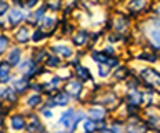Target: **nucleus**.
Returning <instances> with one entry per match:
<instances>
[{"label": "nucleus", "instance_id": "1", "mask_svg": "<svg viewBox=\"0 0 160 133\" xmlns=\"http://www.w3.org/2000/svg\"><path fill=\"white\" fill-rule=\"evenodd\" d=\"M142 77L147 85H152V87H160V73H157L152 68H145L142 70Z\"/></svg>", "mask_w": 160, "mask_h": 133}, {"label": "nucleus", "instance_id": "2", "mask_svg": "<svg viewBox=\"0 0 160 133\" xmlns=\"http://www.w3.org/2000/svg\"><path fill=\"white\" fill-rule=\"evenodd\" d=\"M148 37L155 47H160V22H157V25L148 30Z\"/></svg>", "mask_w": 160, "mask_h": 133}, {"label": "nucleus", "instance_id": "3", "mask_svg": "<svg viewBox=\"0 0 160 133\" xmlns=\"http://www.w3.org/2000/svg\"><path fill=\"white\" fill-rule=\"evenodd\" d=\"M80 88H82V80H72V82H68L67 83V93L68 95H75L77 97L78 93H80Z\"/></svg>", "mask_w": 160, "mask_h": 133}, {"label": "nucleus", "instance_id": "4", "mask_svg": "<svg viewBox=\"0 0 160 133\" xmlns=\"http://www.w3.org/2000/svg\"><path fill=\"white\" fill-rule=\"evenodd\" d=\"M10 63H0V83H5L8 82L10 78V68H8Z\"/></svg>", "mask_w": 160, "mask_h": 133}, {"label": "nucleus", "instance_id": "5", "mask_svg": "<svg viewBox=\"0 0 160 133\" xmlns=\"http://www.w3.org/2000/svg\"><path fill=\"white\" fill-rule=\"evenodd\" d=\"M8 18H10V22H12L13 25H17L18 22H22V20H23V15H22V12H20L18 8H13V10H10Z\"/></svg>", "mask_w": 160, "mask_h": 133}, {"label": "nucleus", "instance_id": "6", "mask_svg": "<svg viewBox=\"0 0 160 133\" xmlns=\"http://www.w3.org/2000/svg\"><path fill=\"white\" fill-rule=\"evenodd\" d=\"M68 100H70L68 93H57L53 98V105H67Z\"/></svg>", "mask_w": 160, "mask_h": 133}, {"label": "nucleus", "instance_id": "7", "mask_svg": "<svg viewBox=\"0 0 160 133\" xmlns=\"http://www.w3.org/2000/svg\"><path fill=\"white\" fill-rule=\"evenodd\" d=\"M18 60H20V48H12L8 55V63L10 65H17Z\"/></svg>", "mask_w": 160, "mask_h": 133}, {"label": "nucleus", "instance_id": "8", "mask_svg": "<svg viewBox=\"0 0 160 133\" xmlns=\"http://www.w3.org/2000/svg\"><path fill=\"white\" fill-rule=\"evenodd\" d=\"M15 38H17V42H20V43H25L27 42V38H28V32H27V28H20V30L15 33Z\"/></svg>", "mask_w": 160, "mask_h": 133}, {"label": "nucleus", "instance_id": "9", "mask_svg": "<svg viewBox=\"0 0 160 133\" xmlns=\"http://www.w3.org/2000/svg\"><path fill=\"white\" fill-rule=\"evenodd\" d=\"M23 118L20 116V115H15V116H12V128H15V130H22L23 128Z\"/></svg>", "mask_w": 160, "mask_h": 133}, {"label": "nucleus", "instance_id": "10", "mask_svg": "<svg viewBox=\"0 0 160 133\" xmlns=\"http://www.w3.org/2000/svg\"><path fill=\"white\" fill-rule=\"evenodd\" d=\"M53 52H55V53H60V57H70V55H72V50H70L68 47H63V45L55 47Z\"/></svg>", "mask_w": 160, "mask_h": 133}, {"label": "nucleus", "instance_id": "11", "mask_svg": "<svg viewBox=\"0 0 160 133\" xmlns=\"http://www.w3.org/2000/svg\"><path fill=\"white\" fill-rule=\"evenodd\" d=\"M143 7H145V0H132V3H130V8L133 12H140Z\"/></svg>", "mask_w": 160, "mask_h": 133}, {"label": "nucleus", "instance_id": "12", "mask_svg": "<svg viewBox=\"0 0 160 133\" xmlns=\"http://www.w3.org/2000/svg\"><path fill=\"white\" fill-rule=\"evenodd\" d=\"M72 115H73L72 110H68L67 113H63V115H62V123H63L65 126H72V123H70V121H73L72 120Z\"/></svg>", "mask_w": 160, "mask_h": 133}, {"label": "nucleus", "instance_id": "13", "mask_svg": "<svg viewBox=\"0 0 160 133\" xmlns=\"http://www.w3.org/2000/svg\"><path fill=\"white\" fill-rule=\"evenodd\" d=\"M77 73H78L80 80H88V78H90L88 70H87V68H83V67H78V68H77Z\"/></svg>", "mask_w": 160, "mask_h": 133}, {"label": "nucleus", "instance_id": "14", "mask_svg": "<svg viewBox=\"0 0 160 133\" xmlns=\"http://www.w3.org/2000/svg\"><path fill=\"white\" fill-rule=\"evenodd\" d=\"M90 115H92L93 118H103L105 110L103 108H90Z\"/></svg>", "mask_w": 160, "mask_h": 133}, {"label": "nucleus", "instance_id": "15", "mask_svg": "<svg viewBox=\"0 0 160 133\" xmlns=\"http://www.w3.org/2000/svg\"><path fill=\"white\" fill-rule=\"evenodd\" d=\"M128 102H130V103H135V105H137V103L142 102V97H140V93H138V92H132V93L128 95Z\"/></svg>", "mask_w": 160, "mask_h": 133}, {"label": "nucleus", "instance_id": "16", "mask_svg": "<svg viewBox=\"0 0 160 133\" xmlns=\"http://www.w3.org/2000/svg\"><path fill=\"white\" fill-rule=\"evenodd\" d=\"M92 58H93V60H97V62H100V63H107V62H108L107 57L102 55V53H97V52L92 53Z\"/></svg>", "mask_w": 160, "mask_h": 133}, {"label": "nucleus", "instance_id": "17", "mask_svg": "<svg viewBox=\"0 0 160 133\" xmlns=\"http://www.w3.org/2000/svg\"><path fill=\"white\" fill-rule=\"evenodd\" d=\"M13 85H15V88H17L18 92H23L25 88H27L28 83L25 82V80H15V82H13Z\"/></svg>", "mask_w": 160, "mask_h": 133}, {"label": "nucleus", "instance_id": "18", "mask_svg": "<svg viewBox=\"0 0 160 133\" xmlns=\"http://www.w3.org/2000/svg\"><path fill=\"white\" fill-rule=\"evenodd\" d=\"M40 100H42V98H40V95H32V97L27 100V103H28L30 107H35V105H38V103H40Z\"/></svg>", "mask_w": 160, "mask_h": 133}, {"label": "nucleus", "instance_id": "19", "mask_svg": "<svg viewBox=\"0 0 160 133\" xmlns=\"http://www.w3.org/2000/svg\"><path fill=\"white\" fill-rule=\"evenodd\" d=\"M85 38H87V33H85V32H80L78 35L75 37V43H77V45H83V43H85V42H83Z\"/></svg>", "mask_w": 160, "mask_h": 133}, {"label": "nucleus", "instance_id": "20", "mask_svg": "<svg viewBox=\"0 0 160 133\" xmlns=\"http://www.w3.org/2000/svg\"><path fill=\"white\" fill-rule=\"evenodd\" d=\"M128 133H145V126L142 125V126H135L133 128V125H130L128 126Z\"/></svg>", "mask_w": 160, "mask_h": 133}, {"label": "nucleus", "instance_id": "21", "mask_svg": "<svg viewBox=\"0 0 160 133\" xmlns=\"http://www.w3.org/2000/svg\"><path fill=\"white\" fill-rule=\"evenodd\" d=\"M95 128H97V123H95V121H92V120L85 121V130H87V131H93Z\"/></svg>", "mask_w": 160, "mask_h": 133}, {"label": "nucleus", "instance_id": "22", "mask_svg": "<svg viewBox=\"0 0 160 133\" xmlns=\"http://www.w3.org/2000/svg\"><path fill=\"white\" fill-rule=\"evenodd\" d=\"M8 45V38L7 37H0V53L5 50V47Z\"/></svg>", "mask_w": 160, "mask_h": 133}, {"label": "nucleus", "instance_id": "23", "mask_svg": "<svg viewBox=\"0 0 160 133\" xmlns=\"http://www.w3.org/2000/svg\"><path fill=\"white\" fill-rule=\"evenodd\" d=\"M7 10H8V5H7L5 2H0V15H2V13H5Z\"/></svg>", "mask_w": 160, "mask_h": 133}, {"label": "nucleus", "instance_id": "24", "mask_svg": "<svg viewBox=\"0 0 160 133\" xmlns=\"http://www.w3.org/2000/svg\"><path fill=\"white\" fill-rule=\"evenodd\" d=\"M48 65H58V58L57 57H50L48 58Z\"/></svg>", "mask_w": 160, "mask_h": 133}, {"label": "nucleus", "instance_id": "25", "mask_svg": "<svg viewBox=\"0 0 160 133\" xmlns=\"http://www.w3.org/2000/svg\"><path fill=\"white\" fill-rule=\"evenodd\" d=\"M112 133H123V131H122V128H120L117 123H115V125L112 126Z\"/></svg>", "mask_w": 160, "mask_h": 133}, {"label": "nucleus", "instance_id": "26", "mask_svg": "<svg viewBox=\"0 0 160 133\" xmlns=\"http://www.w3.org/2000/svg\"><path fill=\"white\" fill-rule=\"evenodd\" d=\"M43 13H45V8H42V10H38L35 15H37V20H40V18H43Z\"/></svg>", "mask_w": 160, "mask_h": 133}, {"label": "nucleus", "instance_id": "27", "mask_svg": "<svg viewBox=\"0 0 160 133\" xmlns=\"http://www.w3.org/2000/svg\"><path fill=\"white\" fill-rule=\"evenodd\" d=\"M38 38H42V32H40V30L35 32V35H33V42H37Z\"/></svg>", "mask_w": 160, "mask_h": 133}, {"label": "nucleus", "instance_id": "28", "mask_svg": "<svg viewBox=\"0 0 160 133\" xmlns=\"http://www.w3.org/2000/svg\"><path fill=\"white\" fill-rule=\"evenodd\" d=\"M107 73H108V68H107V70H105V67H102V68H100V75H102V77H105Z\"/></svg>", "mask_w": 160, "mask_h": 133}, {"label": "nucleus", "instance_id": "29", "mask_svg": "<svg viewBox=\"0 0 160 133\" xmlns=\"http://www.w3.org/2000/svg\"><path fill=\"white\" fill-rule=\"evenodd\" d=\"M37 3V0H27V7H33Z\"/></svg>", "mask_w": 160, "mask_h": 133}]
</instances>
